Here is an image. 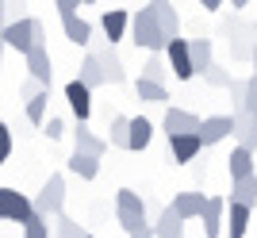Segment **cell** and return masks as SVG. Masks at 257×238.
Returning <instances> with one entry per match:
<instances>
[{
    "label": "cell",
    "instance_id": "d6a6232c",
    "mask_svg": "<svg viewBox=\"0 0 257 238\" xmlns=\"http://www.w3.org/2000/svg\"><path fill=\"white\" fill-rule=\"evenodd\" d=\"M135 92H139V100H146V104H161V100H169V92H165V85H150V81H135Z\"/></svg>",
    "mask_w": 257,
    "mask_h": 238
},
{
    "label": "cell",
    "instance_id": "ab89813d",
    "mask_svg": "<svg viewBox=\"0 0 257 238\" xmlns=\"http://www.w3.org/2000/svg\"><path fill=\"white\" fill-rule=\"evenodd\" d=\"M54 8H58V20H69V16H77V8H81V4H77V0H58Z\"/></svg>",
    "mask_w": 257,
    "mask_h": 238
},
{
    "label": "cell",
    "instance_id": "2e32d148",
    "mask_svg": "<svg viewBox=\"0 0 257 238\" xmlns=\"http://www.w3.org/2000/svg\"><path fill=\"white\" fill-rule=\"evenodd\" d=\"M207 200H211V196H204V192H177V196H173V211L188 223V219H200V215H204Z\"/></svg>",
    "mask_w": 257,
    "mask_h": 238
},
{
    "label": "cell",
    "instance_id": "ee69618b",
    "mask_svg": "<svg viewBox=\"0 0 257 238\" xmlns=\"http://www.w3.org/2000/svg\"><path fill=\"white\" fill-rule=\"evenodd\" d=\"M253 31H257V23H253ZM253 39H257V35H253Z\"/></svg>",
    "mask_w": 257,
    "mask_h": 238
},
{
    "label": "cell",
    "instance_id": "d6986e66",
    "mask_svg": "<svg viewBox=\"0 0 257 238\" xmlns=\"http://www.w3.org/2000/svg\"><path fill=\"white\" fill-rule=\"evenodd\" d=\"M234 123H238V127H234L238 146L253 154V150H257V115H249V111H238V115H234Z\"/></svg>",
    "mask_w": 257,
    "mask_h": 238
},
{
    "label": "cell",
    "instance_id": "603a6c76",
    "mask_svg": "<svg viewBox=\"0 0 257 238\" xmlns=\"http://www.w3.org/2000/svg\"><path fill=\"white\" fill-rule=\"evenodd\" d=\"M226 173H230V181H246V177H253V154L242 150V146H234L230 158H226Z\"/></svg>",
    "mask_w": 257,
    "mask_h": 238
},
{
    "label": "cell",
    "instance_id": "1f68e13d",
    "mask_svg": "<svg viewBox=\"0 0 257 238\" xmlns=\"http://www.w3.org/2000/svg\"><path fill=\"white\" fill-rule=\"evenodd\" d=\"M46 104H50V88L39 92V96L27 104V123H31V127H46Z\"/></svg>",
    "mask_w": 257,
    "mask_h": 238
},
{
    "label": "cell",
    "instance_id": "8992f818",
    "mask_svg": "<svg viewBox=\"0 0 257 238\" xmlns=\"http://www.w3.org/2000/svg\"><path fill=\"white\" fill-rule=\"evenodd\" d=\"M223 35H226V46H230V58H238V62H249V58H253L257 39H249V35H257L253 27L234 20V23H223Z\"/></svg>",
    "mask_w": 257,
    "mask_h": 238
},
{
    "label": "cell",
    "instance_id": "44dd1931",
    "mask_svg": "<svg viewBox=\"0 0 257 238\" xmlns=\"http://www.w3.org/2000/svg\"><path fill=\"white\" fill-rule=\"evenodd\" d=\"M192 43V65H196V73L204 77L207 69L215 65V43L211 39H204V35H196V39H188Z\"/></svg>",
    "mask_w": 257,
    "mask_h": 238
},
{
    "label": "cell",
    "instance_id": "ba28073f",
    "mask_svg": "<svg viewBox=\"0 0 257 238\" xmlns=\"http://www.w3.org/2000/svg\"><path fill=\"white\" fill-rule=\"evenodd\" d=\"M165 58H169V69H173V77H177V81H192V77H196L192 43H188V39H177V43H169Z\"/></svg>",
    "mask_w": 257,
    "mask_h": 238
},
{
    "label": "cell",
    "instance_id": "f546056e",
    "mask_svg": "<svg viewBox=\"0 0 257 238\" xmlns=\"http://www.w3.org/2000/svg\"><path fill=\"white\" fill-rule=\"evenodd\" d=\"M165 73H169V69H165V58H161V54H150L139 77H142V81H150V85H165Z\"/></svg>",
    "mask_w": 257,
    "mask_h": 238
},
{
    "label": "cell",
    "instance_id": "5bb4252c",
    "mask_svg": "<svg viewBox=\"0 0 257 238\" xmlns=\"http://www.w3.org/2000/svg\"><path fill=\"white\" fill-rule=\"evenodd\" d=\"M73 142H77V146H73L77 154H88V158H96V162L107 154V146H111L107 139L92 135V131H88V123H77V127H73Z\"/></svg>",
    "mask_w": 257,
    "mask_h": 238
},
{
    "label": "cell",
    "instance_id": "ffe728a7",
    "mask_svg": "<svg viewBox=\"0 0 257 238\" xmlns=\"http://www.w3.org/2000/svg\"><path fill=\"white\" fill-rule=\"evenodd\" d=\"M154 12H158V23H161V31H165V39L177 43L181 39V16H177V8L165 4V0H154Z\"/></svg>",
    "mask_w": 257,
    "mask_h": 238
},
{
    "label": "cell",
    "instance_id": "7402d4cb",
    "mask_svg": "<svg viewBox=\"0 0 257 238\" xmlns=\"http://www.w3.org/2000/svg\"><path fill=\"white\" fill-rule=\"evenodd\" d=\"M226 200L253 211V207H257V173L246 177V181H230V196H226Z\"/></svg>",
    "mask_w": 257,
    "mask_h": 238
},
{
    "label": "cell",
    "instance_id": "4316f807",
    "mask_svg": "<svg viewBox=\"0 0 257 238\" xmlns=\"http://www.w3.org/2000/svg\"><path fill=\"white\" fill-rule=\"evenodd\" d=\"M65 165H69V173H77V177H81V181H96V173H100V162H96V158H88V154H69V162H65Z\"/></svg>",
    "mask_w": 257,
    "mask_h": 238
},
{
    "label": "cell",
    "instance_id": "7c38bea8",
    "mask_svg": "<svg viewBox=\"0 0 257 238\" xmlns=\"http://www.w3.org/2000/svg\"><path fill=\"white\" fill-rule=\"evenodd\" d=\"M226 196H211V200H207V207H204V215H200V219H204V238H223L226 234V227H223V223H226Z\"/></svg>",
    "mask_w": 257,
    "mask_h": 238
},
{
    "label": "cell",
    "instance_id": "8d00e7d4",
    "mask_svg": "<svg viewBox=\"0 0 257 238\" xmlns=\"http://www.w3.org/2000/svg\"><path fill=\"white\" fill-rule=\"evenodd\" d=\"M12 158V127L8 123H0V165Z\"/></svg>",
    "mask_w": 257,
    "mask_h": 238
},
{
    "label": "cell",
    "instance_id": "8fae6325",
    "mask_svg": "<svg viewBox=\"0 0 257 238\" xmlns=\"http://www.w3.org/2000/svg\"><path fill=\"white\" fill-rule=\"evenodd\" d=\"M96 54H100V65H104L107 85H127V65H123V58L115 54V46L104 39V43L96 46Z\"/></svg>",
    "mask_w": 257,
    "mask_h": 238
},
{
    "label": "cell",
    "instance_id": "d590c367",
    "mask_svg": "<svg viewBox=\"0 0 257 238\" xmlns=\"http://www.w3.org/2000/svg\"><path fill=\"white\" fill-rule=\"evenodd\" d=\"M230 100H234V115H238V111H246V81H238V77H234V85H230Z\"/></svg>",
    "mask_w": 257,
    "mask_h": 238
},
{
    "label": "cell",
    "instance_id": "6da1fadb",
    "mask_svg": "<svg viewBox=\"0 0 257 238\" xmlns=\"http://www.w3.org/2000/svg\"><path fill=\"white\" fill-rule=\"evenodd\" d=\"M131 39H135V46L150 50V54H165V50H169V39H165V31H161L154 4H142V8L135 12V23H131Z\"/></svg>",
    "mask_w": 257,
    "mask_h": 238
},
{
    "label": "cell",
    "instance_id": "e575fe53",
    "mask_svg": "<svg viewBox=\"0 0 257 238\" xmlns=\"http://www.w3.org/2000/svg\"><path fill=\"white\" fill-rule=\"evenodd\" d=\"M23 238H54V227L46 223L43 215H35L27 227H23Z\"/></svg>",
    "mask_w": 257,
    "mask_h": 238
},
{
    "label": "cell",
    "instance_id": "4dcf8cb0",
    "mask_svg": "<svg viewBox=\"0 0 257 238\" xmlns=\"http://www.w3.org/2000/svg\"><path fill=\"white\" fill-rule=\"evenodd\" d=\"M54 238H88V230L73 215H58L54 219Z\"/></svg>",
    "mask_w": 257,
    "mask_h": 238
},
{
    "label": "cell",
    "instance_id": "3957f363",
    "mask_svg": "<svg viewBox=\"0 0 257 238\" xmlns=\"http://www.w3.org/2000/svg\"><path fill=\"white\" fill-rule=\"evenodd\" d=\"M4 46H12L16 54H31L35 46L43 43V23L39 20H16V23H4V31H0Z\"/></svg>",
    "mask_w": 257,
    "mask_h": 238
},
{
    "label": "cell",
    "instance_id": "9a60e30c",
    "mask_svg": "<svg viewBox=\"0 0 257 238\" xmlns=\"http://www.w3.org/2000/svg\"><path fill=\"white\" fill-rule=\"evenodd\" d=\"M200 150H204V139L200 135H177V139H169V154L177 165H188L200 158Z\"/></svg>",
    "mask_w": 257,
    "mask_h": 238
},
{
    "label": "cell",
    "instance_id": "7a4b0ae2",
    "mask_svg": "<svg viewBox=\"0 0 257 238\" xmlns=\"http://www.w3.org/2000/svg\"><path fill=\"white\" fill-rule=\"evenodd\" d=\"M146 211H150V204H146L135 188H119L115 192V219H119V227L127 230V234H135L139 227H146Z\"/></svg>",
    "mask_w": 257,
    "mask_h": 238
},
{
    "label": "cell",
    "instance_id": "b9f144b4",
    "mask_svg": "<svg viewBox=\"0 0 257 238\" xmlns=\"http://www.w3.org/2000/svg\"><path fill=\"white\" fill-rule=\"evenodd\" d=\"M200 8H204V12H219V8H223V0H200Z\"/></svg>",
    "mask_w": 257,
    "mask_h": 238
},
{
    "label": "cell",
    "instance_id": "d4e9b609",
    "mask_svg": "<svg viewBox=\"0 0 257 238\" xmlns=\"http://www.w3.org/2000/svg\"><path fill=\"white\" fill-rule=\"evenodd\" d=\"M154 230H158V238H184V219L173 211V204L154 219Z\"/></svg>",
    "mask_w": 257,
    "mask_h": 238
},
{
    "label": "cell",
    "instance_id": "5b68a950",
    "mask_svg": "<svg viewBox=\"0 0 257 238\" xmlns=\"http://www.w3.org/2000/svg\"><path fill=\"white\" fill-rule=\"evenodd\" d=\"M0 219H4V223H23V227H27V223L35 219V200H27L23 192H16V188L4 184V188H0Z\"/></svg>",
    "mask_w": 257,
    "mask_h": 238
},
{
    "label": "cell",
    "instance_id": "74e56055",
    "mask_svg": "<svg viewBox=\"0 0 257 238\" xmlns=\"http://www.w3.org/2000/svg\"><path fill=\"white\" fill-rule=\"evenodd\" d=\"M46 139H54V142L65 139V119H58V115L46 119Z\"/></svg>",
    "mask_w": 257,
    "mask_h": 238
},
{
    "label": "cell",
    "instance_id": "484cf974",
    "mask_svg": "<svg viewBox=\"0 0 257 238\" xmlns=\"http://www.w3.org/2000/svg\"><path fill=\"white\" fill-rule=\"evenodd\" d=\"M62 31H65V39H69L73 46H88V43H92V23L81 20V16H69V20H62Z\"/></svg>",
    "mask_w": 257,
    "mask_h": 238
},
{
    "label": "cell",
    "instance_id": "ac0fdd59",
    "mask_svg": "<svg viewBox=\"0 0 257 238\" xmlns=\"http://www.w3.org/2000/svg\"><path fill=\"white\" fill-rule=\"evenodd\" d=\"M77 81H85L88 88H100V85H107V77H104V65H100V54H96V50H88V54L81 58Z\"/></svg>",
    "mask_w": 257,
    "mask_h": 238
},
{
    "label": "cell",
    "instance_id": "f35d334b",
    "mask_svg": "<svg viewBox=\"0 0 257 238\" xmlns=\"http://www.w3.org/2000/svg\"><path fill=\"white\" fill-rule=\"evenodd\" d=\"M39 92H46V88H43V85H39V81H31V77H27V81H23V85H20V96H23V100H27V104H31V100H35V96H39Z\"/></svg>",
    "mask_w": 257,
    "mask_h": 238
},
{
    "label": "cell",
    "instance_id": "60d3db41",
    "mask_svg": "<svg viewBox=\"0 0 257 238\" xmlns=\"http://www.w3.org/2000/svg\"><path fill=\"white\" fill-rule=\"evenodd\" d=\"M131 238H158V230H154V223H146V227H139Z\"/></svg>",
    "mask_w": 257,
    "mask_h": 238
},
{
    "label": "cell",
    "instance_id": "7bdbcfd3",
    "mask_svg": "<svg viewBox=\"0 0 257 238\" xmlns=\"http://www.w3.org/2000/svg\"><path fill=\"white\" fill-rule=\"evenodd\" d=\"M249 62H253V69H257V46H253V58H249Z\"/></svg>",
    "mask_w": 257,
    "mask_h": 238
},
{
    "label": "cell",
    "instance_id": "9c48e42d",
    "mask_svg": "<svg viewBox=\"0 0 257 238\" xmlns=\"http://www.w3.org/2000/svg\"><path fill=\"white\" fill-rule=\"evenodd\" d=\"M65 100H69V111L77 115V123H88V115H92V88L73 77L65 85Z\"/></svg>",
    "mask_w": 257,
    "mask_h": 238
},
{
    "label": "cell",
    "instance_id": "30bf717a",
    "mask_svg": "<svg viewBox=\"0 0 257 238\" xmlns=\"http://www.w3.org/2000/svg\"><path fill=\"white\" fill-rule=\"evenodd\" d=\"M131 23H135V12H127V8H107L104 20H100V27H104V39L115 46L119 39L131 31Z\"/></svg>",
    "mask_w": 257,
    "mask_h": 238
},
{
    "label": "cell",
    "instance_id": "cb8c5ba5",
    "mask_svg": "<svg viewBox=\"0 0 257 238\" xmlns=\"http://www.w3.org/2000/svg\"><path fill=\"white\" fill-rule=\"evenodd\" d=\"M246 230H249V207L226 200V238H246Z\"/></svg>",
    "mask_w": 257,
    "mask_h": 238
},
{
    "label": "cell",
    "instance_id": "e0dca14e",
    "mask_svg": "<svg viewBox=\"0 0 257 238\" xmlns=\"http://www.w3.org/2000/svg\"><path fill=\"white\" fill-rule=\"evenodd\" d=\"M27 73H31V81H39L43 88H50L54 69H50V54H46V43H39L31 54H27Z\"/></svg>",
    "mask_w": 257,
    "mask_h": 238
},
{
    "label": "cell",
    "instance_id": "f6af8a7d",
    "mask_svg": "<svg viewBox=\"0 0 257 238\" xmlns=\"http://www.w3.org/2000/svg\"><path fill=\"white\" fill-rule=\"evenodd\" d=\"M88 238H92V234H88Z\"/></svg>",
    "mask_w": 257,
    "mask_h": 238
},
{
    "label": "cell",
    "instance_id": "836d02e7",
    "mask_svg": "<svg viewBox=\"0 0 257 238\" xmlns=\"http://www.w3.org/2000/svg\"><path fill=\"white\" fill-rule=\"evenodd\" d=\"M204 81H207L211 88H226V92H230V85H234V77H230V69H226V65H219V62H215L211 69L204 73Z\"/></svg>",
    "mask_w": 257,
    "mask_h": 238
},
{
    "label": "cell",
    "instance_id": "277c9868",
    "mask_svg": "<svg viewBox=\"0 0 257 238\" xmlns=\"http://www.w3.org/2000/svg\"><path fill=\"white\" fill-rule=\"evenodd\" d=\"M35 215H43V219L65 215V177L62 173H50V177H46L43 192L35 196Z\"/></svg>",
    "mask_w": 257,
    "mask_h": 238
},
{
    "label": "cell",
    "instance_id": "f1b7e54d",
    "mask_svg": "<svg viewBox=\"0 0 257 238\" xmlns=\"http://www.w3.org/2000/svg\"><path fill=\"white\" fill-rule=\"evenodd\" d=\"M107 142H111V146H119V150H131V119H127V115H111Z\"/></svg>",
    "mask_w": 257,
    "mask_h": 238
},
{
    "label": "cell",
    "instance_id": "83f0119b",
    "mask_svg": "<svg viewBox=\"0 0 257 238\" xmlns=\"http://www.w3.org/2000/svg\"><path fill=\"white\" fill-rule=\"evenodd\" d=\"M154 139V123L146 115H135L131 119V150H146Z\"/></svg>",
    "mask_w": 257,
    "mask_h": 238
},
{
    "label": "cell",
    "instance_id": "4fadbf2b",
    "mask_svg": "<svg viewBox=\"0 0 257 238\" xmlns=\"http://www.w3.org/2000/svg\"><path fill=\"white\" fill-rule=\"evenodd\" d=\"M234 111L230 115H207L204 119V127H200V139H204V146H215V142H223L234 135Z\"/></svg>",
    "mask_w": 257,
    "mask_h": 238
},
{
    "label": "cell",
    "instance_id": "52a82bcc",
    "mask_svg": "<svg viewBox=\"0 0 257 238\" xmlns=\"http://www.w3.org/2000/svg\"><path fill=\"white\" fill-rule=\"evenodd\" d=\"M161 127H165V139H177V135H200L204 119L192 115V111H184V108H165Z\"/></svg>",
    "mask_w": 257,
    "mask_h": 238
}]
</instances>
